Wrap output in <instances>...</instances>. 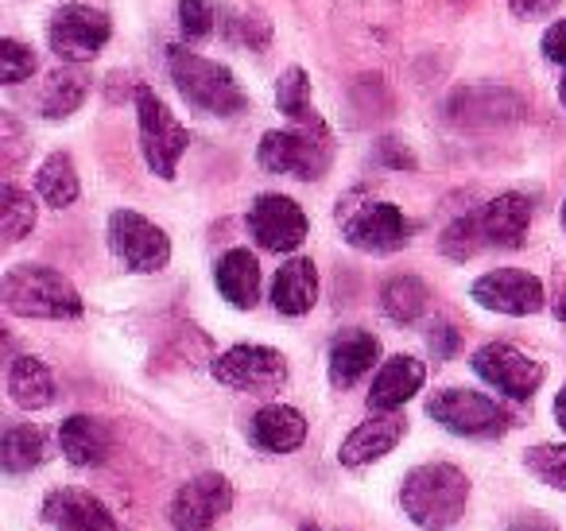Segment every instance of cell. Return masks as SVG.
I'll return each mask as SVG.
<instances>
[{
  "mask_svg": "<svg viewBox=\"0 0 566 531\" xmlns=\"http://www.w3.org/2000/svg\"><path fill=\"white\" fill-rule=\"evenodd\" d=\"M427 303H431V291H427V283L419 275H392L380 288V311L392 322H403V326L416 322L427 311Z\"/></svg>",
  "mask_w": 566,
  "mask_h": 531,
  "instance_id": "obj_26",
  "label": "cell"
},
{
  "mask_svg": "<svg viewBox=\"0 0 566 531\" xmlns=\"http://www.w3.org/2000/svg\"><path fill=\"white\" fill-rule=\"evenodd\" d=\"M167 71H171L179 94L198 110L213 113V117H237L241 110H249V97L241 94L229 66L210 63V59L195 55L187 48H171L167 51Z\"/></svg>",
  "mask_w": 566,
  "mask_h": 531,
  "instance_id": "obj_4",
  "label": "cell"
},
{
  "mask_svg": "<svg viewBox=\"0 0 566 531\" xmlns=\"http://www.w3.org/2000/svg\"><path fill=\"white\" fill-rule=\"evenodd\" d=\"M527 226H532V202L516 190L496 195L489 206H481V229H485V241L496 249H520Z\"/></svg>",
  "mask_w": 566,
  "mask_h": 531,
  "instance_id": "obj_21",
  "label": "cell"
},
{
  "mask_svg": "<svg viewBox=\"0 0 566 531\" xmlns=\"http://www.w3.org/2000/svg\"><path fill=\"white\" fill-rule=\"evenodd\" d=\"M213 381L237 392H275L287 384V361L272 345H233L210 365Z\"/></svg>",
  "mask_w": 566,
  "mask_h": 531,
  "instance_id": "obj_9",
  "label": "cell"
},
{
  "mask_svg": "<svg viewBox=\"0 0 566 531\" xmlns=\"http://www.w3.org/2000/svg\"><path fill=\"white\" fill-rule=\"evenodd\" d=\"M470 500V477L450 461H427L416 466L400 485V504L411 523L423 531H447L462 520Z\"/></svg>",
  "mask_w": 566,
  "mask_h": 531,
  "instance_id": "obj_1",
  "label": "cell"
},
{
  "mask_svg": "<svg viewBox=\"0 0 566 531\" xmlns=\"http://www.w3.org/2000/svg\"><path fill=\"white\" fill-rule=\"evenodd\" d=\"M442 252H447L450 260H470V257H478V249L481 244H489L485 241V229H481V210L478 214H465V218H458L454 226L442 233Z\"/></svg>",
  "mask_w": 566,
  "mask_h": 531,
  "instance_id": "obj_32",
  "label": "cell"
},
{
  "mask_svg": "<svg viewBox=\"0 0 566 531\" xmlns=\"http://www.w3.org/2000/svg\"><path fill=\"white\" fill-rule=\"evenodd\" d=\"M427 345H431L434 361H450L458 353V330L450 326V322H434L431 334H427Z\"/></svg>",
  "mask_w": 566,
  "mask_h": 531,
  "instance_id": "obj_35",
  "label": "cell"
},
{
  "mask_svg": "<svg viewBox=\"0 0 566 531\" xmlns=\"http://www.w3.org/2000/svg\"><path fill=\"white\" fill-rule=\"evenodd\" d=\"M82 97H86V82L71 71H59L48 79V90H43V97H40V113L48 121L71 117V113L82 105Z\"/></svg>",
  "mask_w": 566,
  "mask_h": 531,
  "instance_id": "obj_28",
  "label": "cell"
},
{
  "mask_svg": "<svg viewBox=\"0 0 566 531\" xmlns=\"http://www.w3.org/2000/svg\"><path fill=\"white\" fill-rule=\"evenodd\" d=\"M249 438L264 454H292L307 438V419H303V412H295L287 404H268L252 415Z\"/></svg>",
  "mask_w": 566,
  "mask_h": 531,
  "instance_id": "obj_17",
  "label": "cell"
},
{
  "mask_svg": "<svg viewBox=\"0 0 566 531\" xmlns=\"http://www.w3.org/2000/svg\"><path fill=\"white\" fill-rule=\"evenodd\" d=\"M338 226L346 241L361 252H396L411 241V221L400 206L377 198H346L338 206Z\"/></svg>",
  "mask_w": 566,
  "mask_h": 531,
  "instance_id": "obj_5",
  "label": "cell"
},
{
  "mask_svg": "<svg viewBox=\"0 0 566 531\" xmlns=\"http://www.w3.org/2000/svg\"><path fill=\"white\" fill-rule=\"evenodd\" d=\"M403 435H408V423H403L400 415L377 412L373 419H365L361 427L349 430V438L342 442L338 458H342V466H349V469L369 466V461H380L385 454H392Z\"/></svg>",
  "mask_w": 566,
  "mask_h": 531,
  "instance_id": "obj_16",
  "label": "cell"
},
{
  "mask_svg": "<svg viewBox=\"0 0 566 531\" xmlns=\"http://www.w3.org/2000/svg\"><path fill=\"white\" fill-rule=\"evenodd\" d=\"M558 97H563V105H566V74H563V82H558Z\"/></svg>",
  "mask_w": 566,
  "mask_h": 531,
  "instance_id": "obj_41",
  "label": "cell"
},
{
  "mask_svg": "<svg viewBox=\"0 0 566 531\" xmlns=\"http://www.w3.org/2000/svg\"><path fill=\"white\" fill-rule=\"evenodd\" d=\"M136 117H140V148L148 167L159 179H175L179 171L182 152L190 148V133L179 125L167 102L159 94H151L148 86L136 90Z\"/></svg>",
  "mask_w": 566,
  "mask_h": 531,
  "instance_id": "obj_6",
  "label": "cell"
},
{
  "mask_svg": "<svg viewBox=\"0 0 566 531\" xmlns=\"http://www.w3.org/2000/svg\"><path fill=\"white\" fill-rule=\"evenodd\" d=\"M473 303H481L485 311L512 314V319H524V314L543 311V283L532 272H520V268H496L485 272L481 280H473L470 288Z\"/></svg>",
  "mask_w": 566,
  "mask_h": 531,
  "instance_id": "obj_14",
  "label": "cell"
},
{
  "mask_svg": "<svg viewBox=\"0 0 566 531\" xmlns=\"http://www.w3.org/2000/svg\"><path fill=\"white\" fill-rule=\"evenodd\" d=\"M48 458V435L32 423H20V427L4 430V442H0V466L9 477L32 473L40 461Z\"/></svg>",
  "mask_w": 566,
  "mask_h": 531,
  "instance_id": "obj_25",
  "label": "cell"
},
{
  "mask_svg": "<svg viewBox=\"0 0 566 531\" xmlns=\"http://www.w3.org/2000/svg\"><path fill=\"white\" fill-rule=\"evenodd\" d=\"M9 396L24 412H40V407L55 404V376L40 357H17L9 368Z\"/></svg>",
  "mask_w": 566,
  "mask_h": 531,
  "instance_id": "obj_24",
  "label": "cell"
},
{
  "mask_svg": "<svg viewBox=\"0 0 566 531\" xmlns=\"http://www.w3.org/2000/svg\"><path fill=\"white\" fill-rule=\"evenodd\" d=\"M32 229H35L32 195H24L17 183H4V241H9V244L24 241Z\"/></svg>",
  "mask_w": 566,
  "mask_h": 531,
  "instance_id": "obj_31",
  "label": "cell"
},
{
  "mask_svg": "<svg viewBox=\"0 0 566 531\" xmlns=\"http://www.w3.org/2000/svg\"><path fill=\"white\" fill-rule=\"evenodd\" d=\"M43 520L55 531H117L113 512L86 489H55L43 500Z\"/></svg>",
  "mask_w": 566,
  "mask_h": 531,
  "instance_id": "obj_15",
  "label": "cell"
},
{
  "mask_svg": "<svg viewBox=\"0 0 566 531\" xmlns=\"http://www.w3.org/2000/svg\"><path fill=\"white\" fill-rule=\"evenodd\" d=\"M555 314H558V319L566 322V295H558V303H555Z\"/></svg>",
  "mask_w": 566,
  "mask_h": 531,
  "instance_id": "obj_40",
  "label": "cell"
},
{
  "mask_svg": "<svg viewBox=\"0 0 566 531\" xmlns=\"http://www.w3.org/2000/svg\"><path fill=\"white\" fill-rule=\"evenodd\" d=\"M331 133H326L323 117L292 121V128H275L264 133L256 148V159L264 171L272 175H300V179H323L326 167H331Z\"/></svg>",
  "mask_w": 566,
  "mask_h": 531,
  "instance_id": "obj_3",
  "label": "cell"
},
{
  "mask_svg": "<svg viewBox=\"0 0 566 531\" xmlns=\"http://www.w3.org/2000/svg\"><path fill=\"white\" fill-rule=\"evenodd\" d=\"M59 446H63V458L78 469H94L109 458L113 450V435L102 419L94 415H71L59 427Z\"/></svg>",
  "mask_w": 566,
  "mask_h": 531,
  "instance_id": "obj_19",
  "label": "cell"
},
{
  "mask_svg": "<svg viewBox=\"0 0 566 531\" xmlns=\"http://www.w3.org/2000/svg\"><path fill=\"white\" fill-rule=\"evenodd\" d=\"M473 373L485 384H493L496 392L512 399H532L543 384V365L532 361L527 353H520L516 345L509 342H485L478 353L470 357Z\"/></svg>",
  "mask_w": 566,
  "mask_h": 531,
  "instance_id": "obj_11",
  "label": "cell"
},
{
  "mask_svg": "<svg viewBox=\"0 0 566 531\" xmlns=\"http://www.w3.org/2000/svg\"><path fill=\"white\" fill-rule=\"evenodd\" d=\"M179 28L182 40L198 43L213 32V4L210 0H179Z\"/></svg>",
  "mask_w": 566,
  "mask_h": 531,
  "instance_id": "obj_34",
  "label": "cell"
},
{
  "mask_svg": "<svg viewBox=\"0 0 566 531\" xmlns=\"http://www.w3.org/2000/svg\"><path fill=\"white\" fill-rule=\"evenodd\" d=\"M509 531H558V528L547 520V516H539V512H524V516H516V520H512V528H509Z\"/></svg>",
  "mask_w": 566,
  "mask_h": 531,
  "instance_id": "obj_38",
  "label": "cell"
},
{
  "mask_svg": "<svg viewBox=\"0 0 566 531\" xmlns=\"http://www.w3.org/2000/svg\"><path fill=\"white\" fill-rule=\"evenodd\" d=\"M555 419H558V427L566 430V388L558 392V399H555Z\"/></svg>",
  "mask_w": 566,
  "mask_h": 531,
  "instance_id": "obj_39",
  "label": "cell"
},
{
  "mask_svg": "<svg viewBox=\"0 0 566 531\" xmlns=\"http://www.w3.org/2000/svg\"><path fill=\"white\" fill-rule=\"evenodd\" d=\"M558 0H509V9L516 12V17H543V12H551L555 9Z\"/></svg>",
  "mask_w": 566,
  "mask_h": 531,
  "instance_id": "obj_37",
  "label": "cell"
},
{
  "mask_svg": "<svg viewBox=\"0 0 566 531\" xmlns=\"http://www.w3.org/2000/svg\"><path fill=\"white\" fill-rule=\"evenodd\" d=\"M377 361L380 342L369 330H342L331 342V384L334 388H354Z\"/></svg>",
  "mask_w": 566,
  "mask_h": 531,
  "instance_id": "obj_20",
  "label": "cell"
},
{
  "mask_svg": "<svg viewBox=\"0 0 566 531\" xmlns=\"http://www.w3.org/2000/svg\"><path fill=\"white\" fill-rule=\"evenodd\" d=\"M427 415H431L439 427H447L450 435L462 438H496L512 427L509 412H504L496 399L481 396L470 388H442L427 399Z\"/></svg>",
  "mask_w": 566,
  "mask_h": 531,
  "instance_id": "obj_7",
  "label": "cell"
},
{
  "mask_svg": "<svg viewBox=\"0 0 566 531\" xmlns=\"http://www.w3.org/2000/svg\"><path fill=\"white\" fill-rule=\"evenodd\" d=\"M113 35V24L102 9L94 4H63V9L51 17V51L66 63H86L94 59L97 51L109 43Z\"/></svg>",
  "mask_w": 566,
  "mask_h": 531,
  "instance_id": "obj_10",
  "label": "cell"
},
{
  "mask_svg": "<svg viewBox=\"0 0 566 531\" xmlns=\"http://www.w3.org/2000/svg\"><path fill=\"white\" fill-rule=\"evenodd\" d=\"M275 105L287 121H307L315 117L311 110V82H307V71L303 66H287L275 82Z\"/></svg>",
  "mask_w": 566,
  "mask_h": 531,
  "instance_id": "obj_29",
  "label": "cell"
},
{
  "mask_svg": "<svg viewBox=\"0 0 566 531\" xmlns=\"http://www.w3.org/2000/svg\"><path fill=\"white\" fill-rule=\"evenodd\" d=\"M318 299V272L307 257H295L275 272L272 280V306L287 319H300Z\"/></svg>",
  "mask_w": 566,
  "mask_h": 531,
  "instance_id": "obj_22",
  "label": "cell"
},
{
  "mask_svg": "<svg viewBox=\"0 0 566 531\" xmlns=\"http://www.w3.org/2000/svg\"><path fill=\"white\" fill-rule=\"evenodd\" d=\"M300 531H331V528H318V523H303Z\"/></svg>",
  "mask_w": 566,
  "mask_h": 531,
  "instance_id": "obj_42",
  "label": "cell"
},
{
  "mask_svg": "<svg viewBox=\"0 0 566 531\" xmlns=\"http://www.w3.org/2000/svg\"><path fill=\"white\" fill-rule=\"evenodd\" d=\"M563 226H566V202H563Z\"/></svg>",
  "mask_w": 566,
  "mask_h": 531,
  "instance_id": "obj_43",
  "label": "cell"
},
{
  "mask_svg": "<svg viewBox=\"0 0 566 531\" xmlns=\"http://www.w3.org/2000/svg\"><path fill=\"white\" fill-rule=\"evenodd\" d=\"M35 190L48 206L63 210L78 198V171H74V159L66 152H55V156L43 159V167L35 171Z\"/></svg>",
  "mask_w": 566,
  "mask_h": 531,
  "instance_id": "obj_27",
  "label": "cell"
},
{
  "mask_svg": "<svg viewBox=\"0 0 566 531\" xmlns=\"http://www.w3.org/2000/svg\"><path fill=\"white\" fill-rule=\"evenodd\" d=\"M427 381V365L416 357H388L380 365V373L373 376V388H369V412H400Z\"/></svg>",
  "mask_w": 566,
  "mask_h": 531,
  "instance_id": "obj_18",
  "label": "cell"
},
{
  "mask_svg": "<svg viewBox=\"0 0 566 531\" xmlns=\"http://www.w3.org/2000/svg\"><path fill=\"white\" fill-rule=\"evenodd\" d=\"M249 229L268 252H295L311 233L307 214L287 195H260L249 210Z\"/></svg>",
  "mask_w": 566,
  "mask_h": 531,
  "instance_id": "obj_13",
  "label": "cell"
},
{
  "mask_svg": "<svg viewBox=\"0 0 566 531\" xmlns=\"http://www.w3.org/2000/svg\"><path fill=\"white\" fill-rule=\"evenodd\" d=\"M4 306L20 319H78L82 295L63 272L48 264H17L0 283Z\"/></svg>",
  "mask_w": 566,
  "mask_h": 531,
  "instance_id": "obj_2",
  "label": "cell"
},
{
  "mask_svg": "<svg viewBox=\"0 0 566 531\" xmlns=\"http://www.w3.org/2000/svg\"><path fill=\"white\" fill-rule=\"evenodd\" d=\"M109 249L128 272H164L171 260L167 233L136 210H113L109 218Z\"/></svg>",
  "mask_w": 566,
  "mask_h": 531,
  "instance_id": "obj_8",
  "label": "cell"
},
{
  "mask_svg": "<svg viewBox=\"0 0 566 531\" xmlns=\"http://www.w3.org/2000/svg\"><path fill=\"white\" fill-rule=\"evenodd\" d=\"M543 55H547L551 63L566 66V20H558V24H551L547 32H543Z\"/></svg>",
  "mask_w": 566,
  "mask_h": 531,
  "instance_id": "obj_36",
  "label": "cell"
},
{
  "mask_svg": "<svg viewBox=\"0 0 566 531\" xmlns=\"http://www.w3.org/2000/svg\"><path fill=\"white\" fill-rule=\"evenodd\" d=\"M233 504V485L221 473H198L171 497V528L175 531H213L218 520Z\"/></svg>",
  "mask_w": 566,
  "mask_h": 531,
  "instance_id": "obj_12",
  "label": "cell"
},
{
  "mask_svg": "<svg viewBox=\"0 0 566 531\" xmlns=\"http://www.w3.org/2000/svg\"><path fill=\"white\" fill-rule=\"evenodd\" d=\"M32 74H35V51L17 40H0V82L17 86V82L32 79Z\"/></svg>",
  "mask_w": 566,
  "mask_h": 531,
  "instance_id": "obj_33",
  "label": "cell"
},
{
  "mask_svg": "<svg viewBox=\"0 0 566 531\" xmlns=\"http://www.w3.org/2000/svg\"><path fill=\"white\" fill-rule=\"evenodd\" d=\"M527 473H535L543 485L566 492V442H539L524 454Z\"/></svg>",
  "mask_w": 566,
  "mask_h": 531,
  "instance_id": "obj_30",
  "label": "cell"
},
{
  "mask_svg": "<svg viewBox=\"0 0 566 531\" xmlns=\"http://www.w3.org/2000/svg\"><path fill=\"white\" fill-rule=\"evenodd\" d=\"M213 283L226 295L229 306L237 311H252L260 299V264L249 249H229L213 268Z\"/></svg>",
  "mask_w": 566,
  "mask_h": 531,
  "instance_id": "obj_23",
  "label": "cell"
}]
</instances>
